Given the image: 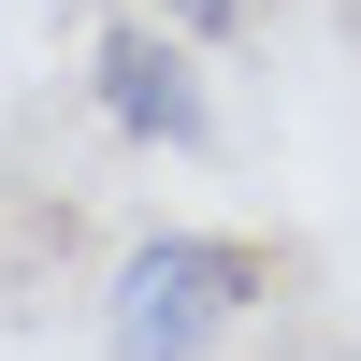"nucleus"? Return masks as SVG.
<instances>
[{"instance_id":"obj_1","label":"nucleus","mask_w":361,"mask_h":361,"mask_svg":"<svg viewBox=\"0 0 361 361\" xmlns=\"http://www.w3.org/2000/svg\"><path fill=\"white\" fill-rule=\"evenodd\" d=\"M246 304H260V260H246V246H217V231H159V246L116 260L102 347H116V361H202V347H231Z\"/></svg>"},{"instance_id":"obj_2","label":"nucleus","mask_w":361,"mask_h":361,"mask_svg":"<svg viewBox=\"0 0 361 361\" xmlns=\"http://www.w3.org/2000/svg\"><path fill=\"white\" fill-rule=\"evenodd\" d=\"M87 87H102V116L130 145H202V58L173 44V29H102V58H87Z\"/></svg>"},{"instance_id":"obj_3","label":"nucleus","mask_w":361,"mask_h":361,"mask_svg":"<svg viewBox=\"0 0 361 361\" xmlns=\"http://www.w3.org/2000/svg\"><path fill=\"white\" fill-rule=\"evenodd\" d=\"M173 15H188V29H231V15H246V0H173Z\"/></svg>"}]
</instances>
